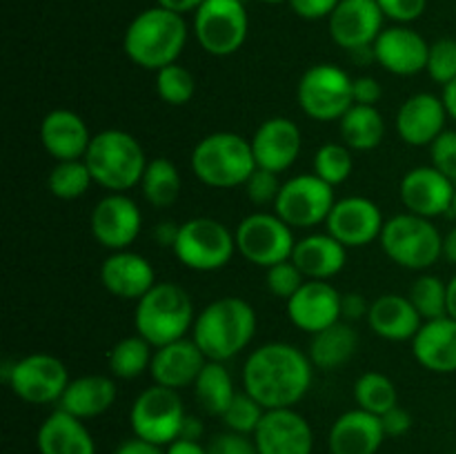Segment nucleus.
<instances>
[{"label": "nucleus", "mask_w": 456, "mask_h": 454, "mask_svg": "<svg viewBox=\"0 0 456 454\" xmlns=\"http://www.w3.org/2000/svg\"><path fill=\"white\" fill-rule=\"evenodd\" d=\"M314 381V363L297 345L272 341L256 347L243 365V387L265 409L294 408Z\"/></svg>", "instance_id": "1"}, {"label": "nucleus", "mask_w": 456, "mask_h": 454, "mask_svg": "<svg viewBox=\"0 0 456 454\" xmlns=\"http://www.w3.org/2000/svg\"><path fill=\"white\" fill-rule=\"evenodd\" d=\"M256 325V312L245 298L223 296L196 314L191 338L208 361L225 363L252 343Z\"/></svg>", "instance_id": "2"}, {"label": "nucleus", "mask_w": 456, "mask_h": 454, "mask_svg": "<svg viewBox=\"0 0 456 454\" xmlns=\"http://www.w3.org/2000/svg\"><path fill=\"white\" fill-rule=\"evenodd\" d=\"M185 43L187 25L181 13L156 4L129 22L123 49L134 65L147 71H159L172 62H178Z\"/></svg>", "instance_id": "3"}, {"label": "nucleus", "mask_w": 456, "mask_h": 454, "mask_svg": "<svg viewBox=\"0 0 456 454\" xmlns=\"http://www.w3.org/2000/svg\"><path fill=\"white\" fill-rule=\"evenodd\" d=\"M85 163L96 185L107 191L125 194L132 187L141 185L150 160L141 142L129 132L102 129L94 134L87 154H85Z\"/></svg>", "instance_id": "4"}, {"label": "nucleus", "mask_w": 456, "mask_h": 454, "mask_svg": "<svg viewBox=\"0 0 456 454\" xmlns=\"http://www.w3.org/2000/svg\"><path fill=\"white\" fill-rule=\"evenodd\" d=\"M190 165L203 185L232 190L248 182L256 169V158L248 138L234 132H214L196 142Z\"/></svg>", "instance_id": "5"}, {"label": "nucleus", "mask_w": 456, "mask_h": 454, "mask_svg": "<svg viewBox=\"0 0 456 454\" xmlns=\"http://www.w3.org/2000/svg\"><path fill=\"white\" fill-rule=\"evenodd\" d=\"M194 303L191 296L176 283L160 280L134 310V328L154 347L181 341L194 328Z\"/></svg>", "instance_id": "6"}, {"label": "nucleus", "mask_w": 456, "mask_h": 454, "mask_svg": "<svg viewBox=\"0 0 456 454\" xmlns=\"http://www.w3.org/2000/svg\"><path fill=\"white\" fill-rule=\"evenodd\" d=\"M379 240L392 263L412 272L428 270L444 256V236L432 218L410 212L386 221Z\"/></svg>", "instance_id": "7"}, {"label": "nucleus", "mask_w": 456, "mask_h": 454, "mask_svg": "<svg viewBox=\"0 0 456 454\" xmlns=\"http://www.w3.org/2000/svg\"><path fill=\"white\" fill-rule=\"evenodd\" d=\"M172 252L187 270L216 272L223 270L239 249L234 234L225 223L209 216H196L181 223Z\"/></svg>", "instance_id": "8"}, {"label": "nucleus", "mask_w": 456, "mask_h": 454, "mask_svg": "<svg viewBox=\"0 0 456 454\" xmlns=\"http://www.w3.org/2000/svg\"><path fill=\"white\" fill-rule=\"evenodd\" d=\"M352 83L354 78H350L346 69L332 65V62L312 65L298 80V107L303 109V114L321 120V123L341 120V116L354 105Z\"/></svg>", "instance_id": "9"}, {"label": "nucleus", "mask_w": 456, "mask_h": 454, "mask_svg": "<svg viewBox=\"0 0 456 454\" xmlns=\"http://www.w3.org/2000/svg\"><path fill=\"white\" fill-rule=\"evenodd\" d=\"M185 417V405L178 390L163 387L159 383L145 387L129 409L134 436L160 445V448H167L181 436Z\"/></svg>", "instance_id": "10"}, {"label": "nucleus", "mask_w": 456, "mask_h": 454, "mask_svg": "<svg viewBox=\"0 0 456 454\" xmlns=\"http://www.w3.org/2000/svg\"><path fill=\"white\" fill-rule=\"evenodd\" d=\"M3 377L13 394L31 405L58 403L71 381L65 363L47 352H34L4 365Z\"/></svg>", "instance_id": "11"}, {"label": "nucleus", "mask_w": 456, "mask_h": 454, "mask_svg": "<svg viewBox=\"0 0 456 454\" xmlns=\"http://www.w3.org/2000/svg\"><path fill=\"white\" fill-rule=\"evenodd\" d=\"M249 18L243 0H205L194 12V34L209 56H232L248 40Z\"/></svg>", "instance_id": "12"}, {"label": "nucleus", "mask_w": 456, "mask_h": 454, "mask_svg": "<svg viewBox=\"0 0 456 454\" xmlns=\"http://www.w3.org/2000/svg\"><path fill=\"white\" fill-rule=\"evenodd\" d=\"M236 249L245 261L258 267H272L292 258L294 231L279 214L254 212L245 216L234 230Z\"/></svg>", "instance_id": "13"}, {"label": "nucleus", "mask_w": 456, "mask_h": 454, "mask_svg": "<svg viewBox=\"0 0 456 454\" xmlns=\"http://www.w3.org/2000/svg\"><path fill=\"white\" fill-rule=\"evenodd\" d=\"M337 196L334 187L321 181L314 172L288 178L279 191L274 212L289 227H316L328 221Z\"/></svg>", "instance_id": "14"}, {"label": "nucleus", "mask_w": 456, "mask_h": 454, "mask_svg": "<svg viewBox=\"0 0 456 454\" xmlns=\"http://www.w3.org/2000/svg\"><path fill=\"white\" fill-rule=\"evenodd\" d=\"M89 227L94 239L110 252L129 249L142 230L141 207L127 194L110 191L94 205Z\"/></svg>", "instance_id": "15"}, {"label": "nucleus", "mask_w": 456, "mask_h": 454, "mask_svg": "<svg viewBox=\"0 0 456 454\" xmlns=\"http://www.w3.org/2000/svg\"><path fill=\"white\" fill-rule=\"evenodd\" d=\"M383 218L381 207L365 196H346L334 203L325 227L346 247H365L381 239Z\"/></svg>", "instance_id": "16"}, {"label": "nucleus", "mask_w": 456, "mask_h": 454, "mask_svg": "<svg viewBox=\"0 0 456 454\" xmlns=\"http://www.w3.org/2000/svg\"><path fill=\"white\" fill-rule=\"evenodd\" d=\"M254 443L258 454H312L314 432L294 408L265 409L254 432Z\"/></svg>", "instance_id": "17"}, {"label": "nucleus", "mask_w": 456, "mask_h": 454, "mask_svg": "<svg viewBox=\"0 0 456 454\" xmlns=\"http://www.w3.org/2000/svg\"><path fill=\"white\" fill-rule=\"evenodd\" d=\"M381 7L377 0H341L328 18L330 36L346 52L372 47L383 31Z\"/></svg>", "instance_id": "18"}, {"label": "nucleus", "mask_w": 456, "mask_h": 454, "mask_svg": "<svg viewBox=\"0 0 456 454\" xmlns=\"http://www.w3.org/2000/svg\"><path fill=\"white\" fill-rule=\"evenodd\" d=\"M454 191L456 182L432 165H421V167L405 172L399 185L401 203L405 205V209L423 218H436L441 214H448L452 207Z\"/></svg>", "instance_id": "19"}, {"label": "nucleus", "mask_w": 456, "mask_h": 454, "mask_svg": "<svg viewBox=\"0 0 456 454\" xmlns=\"http://www.w3.org/2000/svg\"><path fill=\"white\" fill-rule=\"evenodd\" d=\"M249 142H252L256 167L283 174L301 156L303 134L294 120L285 118V116H274L258 125Z\"/></svg>", "instance_id": "20"}, {"label": "nucleus", "mask_w": 456, "mask_h": 454, "mask_svg": "<svg viewBox=\"0 0 456 454\" xmlns=\"http://www.w3.org/2000/svg\"><path fill=\"white\" fill-rule=\"evenodd\" d=\"M374 61L395 76H417L426 71L430 45L408 25H392L374 40Z\"/></svg>", "instance_id": "21"}, {"label": "nucleus", "mask_w": 456, "mask_h": 454, "mask_svg": "<svg viewBox=\"0 0 456 454\" xmlns=\"http://www.w3.org/2000/svg\"><path fill=\"white\" fill-rule=\"evenodd\" d=\"M341 296L330 280H305L288 303V316L298 329L316 334L341 320Z\"/></svg>", "instance_id": "22"}, {"label": "nucleus", "mask_w": 456, "mask_h": 454, "mask_svg": "<svg viewBox=\"0 0 456 454\" xmlns=\"http://www.w3.org/2000/svg\"><path fill=\"white\" fill-rule=\"evenodd\" d=\"M444 98L435 93H414L396 111V134L410 147H430L445 132Z\"/></svg>", "instance_id": "23"}, {"label": "nucleus", "mask_w": 456, "mask_h": 454, "mask_svg": "<svg viewBox=\"0 0 456 454\" xmlns=\"http://www.w3.org/2000/svg\"><path fill=\"white\" fill-rule=\"evenodd\" d=\"M101 283L116 298L141 301L159 280H156L154 265L145 256L132 249H120V252H111L102 261Z\"/></svg>", "instance_id": "24"}, {"label": "nucleus", "mask_w": 456, "mask_h": 454, "mask_svg": "<svg viewBox=\"0 0 456 454\" xmlns=\"http://www.w3.org/2000/svg\"><path fill=\"white\" fill-rule=\"evenodd\" d=\"M208 356L200 352L194 338H181V341L167 343L154 350L151 356L150 374L154 383L172 390L194 385L199 374L203 372Z\"/></svg>", "instance_id": "25"}, {"label": "nucleus", "mask_w": 456, "mask_h": 454, "mask_svg": "<svg viewBox=\"0 0 456 454\" xmlns=\"http://www.w3.org/2000/svg\"><path fill=\"white\" fill-rule=\"evenodd\" d=\"M386 441L381 417L354 408L332 423L328 434L330 454H377Z\"/></svg>", "instance_id": "26"}, {"label": "nucleus", "mask_w": 456, "mask_h": 454, "mask_svg": "<svg viewBox=\"0 0 456 454\" xmlns=\"http://www.w3.org/2000/svg\"><path fill=\"white\" fill-rule=\"evenodd\" d=\"M92 138L83 116L71 109H52L40 123V142L56 163L83 160Z\"/></svg>", "instance_id": "27"}, {"label": "nucleus", "mask_w": 456, "mask_h": 454, "mask_svg": "<svg viewBox=\"0 0 456 454\" xmlns=\"http://www.w3.org/2000/svg\"><path fill=\"white\" fill-rule=\"evenodd\" d=\"M368 325L379 338L392 343L412 341L421 329L423 319L408 296L401 294H381L370 303Z\"/></svg>", "instance_id": "28"}, {"label": "nucleus", "mask_w": 456, "mask_h": 454, "mask_svg": "<svg viewBox=\"0 0 456 454\" xmlns=\"http://www.w3.org/2000/svg\"><path fill=\"white\" fill-rule=\"evenodd\" d=\"M40 454H96V441L83 418L53 409L36 432Z\"/></svg>", "instance_id": "29"}, {"label": "nucleus", "mask_w": 456, "mask_h": 454, "mask_svg": "<svg viewBox=\"0 0 456 454\" xmlns=\"http://www.w3.org/2000/svg\"><path fill=\"white\" fill-rule=\"evenodd\" d=\"M412 352L419 365L430 372H456V320L452 316L423 320L421 329L412 338Z\"/></svg>", "instance_id": "30"}, {"label": "nucleus", "mask_w": 456, "mask_h": 454, "mask_svg": "<svg viewBox=\"0 0 456 454\" xmlns=\"http://www.w3.org/2000/svg\"><path fill=\"white\" fill-rule=\"evenodd\" d=\"M292 261L307 280H330L341 274L347 263V247L338 243L330 231L307 234L297 240Z\"/></svg>", "instance_id": "31"}, {"label": "nucleus", "mask_w": 456, "mask_h": 454, "mask_svg": "<svg viewBox=\"0 0 456 454\" xmlns=\"http://www.w3.org/2000/svg\"><path fill=\"white\" fill-rule=\"evenodd\" d=\"M116 396H118V387L114 378L105 374H85V377L71 378L65 394L58 401V408L87 421V418L105 414L116 403Z\"/></svg>", "instance_id": "32"}, {"label": "nucleus", "mask_w": 456, "mask_h": 454, "mask_svg": "<svg viewBox=\"0 0 456 454\" xmlns=\"http://www.w3.org/2000/svg\"><path fill=\"white\" fill-rule=\"evenodd\" d=\"M356 347H359L356 329L347 320H338V323L312 334L310 354L307 356L314 363V368L328 369L330 372V369L346 365L354 356Z\"/></svg>", "instance_id": "33"}, {"label": "nucleus", "mask_w": 456, "mask_h": 454, "mask_svg": "<svg viewBox=\"0 0 456 454\" xmlns=\"http://www.w3.org/2000/svg\"><path fill=\"white\" fill-rule=\"evenodd\" d=\"M338 132L352 151H370L386 138V120L377 107L354 102L338 120Z\"/></svg>", "instance_id": "34"}, {"label": "nucleus", "mask_w": 456, "mask_h": 454, "mask_svg": "<svg viewBox=\"0 0 456 454\" xmlns=\"http://www.w3.org/2000/svg\"><path fill=\"white\" fill-rule=\"evenodd\" d=\"M191 387H194L196 401H199L200 408L212 414V417H223L225 409L230 408L232 399L236 396L230 369L221 361H208L203 372L199 374Z\"/></svg>", "instance_id": "35"}, {"label": "nucleus", "mask_w": 456, "mask_h": 454, "mask_svg": "<svg viewBox=\"0 0 456 454\" xmlns=\"http://www.w3.org/2000/svg\"><path fill=\"white\" fill-rule=\"evenodd\" d=\"M181 174L178 167L169 158H154L147 163L145 174H142L141 190L147 203L156 209L172 207L181 196Z\"/></svg>", "instance_id": "36"}, {"label": "nucleus", "mask_w": 456, "mask_h": 454, "mask_svg": "<svg viewBox=\"0 0 456 454\" xmlns=\"http://www.w3.org/2000/svg\"><path fill=\"white\" fill-rule=\"evenodd\" d=\"M154 350L156 347L151 343H147L141 334L120 338L110 352L111 374L116 378H125V381L138 378L145 369H150Z\"/></svg>", "instance_id": "37"}, {"label": "nucleus", "mask_w": 456, "mask_h": 454, "mask_svg": "<svg viewBox=\"0 0 456 454\" xmlns=\"http://www.w3.org/2000/svg\"><path fill=\"white\" fill-rule=\"evenodd\" d=\"M354 401L356 408L383 417L399 405V394L390 377L381 372H365L354 383Z\"/></svg>", "instance_id": "38"}, {"label": "nucleus", "mask_w": 456, "mask_h": 454, "mask_svg": "<svg viewBox=\"0 0 456 454\" xmlns=\"http://www.w3.org/2000/svg\"><path fill=\"white\" fill-rule=\"evenodd\" d=\"M94 182L92 172L83 160H61L52 167L47 176V190L61 200H76L85 196Z\"/></svg>", "instance_id": "39"}, {"label": "nucleus", "mask_w": 456, "mask_h": 454, "mask_svg": "<svg viewBox=\"0 0 456 454\" xmlns=\"http://www.w3.org/2000/svg\"><path fill=\"white\" fill-rule=\"evenodd\" d=\"M312 172L328 185H343L354 172V156L346 142H325L316 150Z\"/></svg>", "instance_id": "40"}, {"label": "nucleus", "mask_w": 456, "mask_h": 454, "mask_svg": "<svg viewBox=\"0 0 456 454\" xmlns=\"http://www.w3.org/2000/svg\"><path fill=\"white\" fill-rule=\"evenodd\" d=\"M408 298L423 320L448 316V283L435 274H421L410 288Z\"/></svg>", "instance_id": "41"}, {"label": "nucleus", "mask_w": 456, "mask_h": 454, "mask_svg": "<svg viewBox=\"0 0 456 454\" xmlns=\"http://www.w3.org/2000/svg\"><path fill=\"white\" fill-rule=\"evenodd\" d=\"M156 93L172 107H183L194 98L196 78L187 67L172 62L156 71Z\"/></svg>", "instance_id": "42"}, {"label": "nucleus", "mask_w": 456, "mask_h": 454, "mask_svg": "<svg viewBox=\"0 0 456 454\" xmlns=\"http://www.w3.org/2000/svg\"><path fill=\"white\" fill-rule=\"evenodd\" d=\"M263 414H265V408L258 403L254 396H249L248 392H236V396L232 399L230 408L223 414V423H225L227 430L239 432V434L254 436L258 423H261Z\"/></svg>", "instance_id": "43"}, {"label": "nucleus", "mask_w": 456, "mask_h": 454, "mask_svg": "<svg viewBox=\"0 0 456 454\" xmlns=\"http://www.w3.org/2000/svg\"><path fill=\"white\" fill-rule=\"evenodd\" d=\"M428 76L435 83L448 85L456 78V40L439 38L430 45V56H428Z\"/></svg>", "instance_id": "44"}, {"label": "nucleus", "mask_w": 456, "mask_h": 454, "mask_svg": "<svg viewBox=\"0 0 456 454\" xmlns=\"http://www.w3.org/2000/svg\"><path fill=\"white\" fill-rule=\"evenodd\" d=\"M305 276L298 270L297 263L289 258V261L276 263V265L267 267L265 270V285L276 298H283V301H289L294 294L301 289V285L305 283Z\"/></svg>", "instance_id": "45"}, {"label": "nucleus", "mask_w": 456, "mask_h": 454, "mask_svg": "<svg viewBox=\"0 0 456 454\" xmlns=\"http://www.w3.org/2000/svg\"><path fill=\"white\" fill-rule=\"evenodd\" d=\"M243 187H245V194H248V199L252 200L254 205H258V207H267V205H272V207H274L283 182L279 181V174L270 172V169L256 167Z\"/></svg>", "instance_id": "46"}, {"label": "nucleus", "mask_w": 456, "mask_h": 454, "mask_svg": "<svg viewBox=\"0 0 456 454\" xmlns=\"http://www.w3.org/2000/svg\"><path fill=\"white\" fill-rule=\"evenodd\" d=\"M432 167L456 182V132L445 129L439 138L430 145Z\"/></svg>", "instance_id": "47"}, {"label": "nucleus", "mask_w": 456, "mask_h": 454, "mask_svg": "<svg viewBox=\"0 0 456 454\" xmlns=\"http://www.w3.org/2000/svg\"><path fill=\"white\" fill-rule=\"evenodd\" d=\"M208 454H258L254 436L239 432H221L208 443Z\"/></svg>", "instance_id": "48"}, {"label": "nucleus", "mask_w": 456, "mask_h": 454, "mask_svg": "<svg viewBox=\"0 0 456 454\" xmlns=\"http://www.w3.org/2000/svg\"><path fill=\"white\" fill-rule=\"evenodd\" d=\"M383 16L395 20L396 25H408L423 16L428 7V0H377Z\"/></svg>", "instance_id": "49"}, {"label": "nucleus", "mask_w": 456, "mask_h": 454, "mask_svg": "<svg viewBox=\"0 0 456 454\" xmlns=\"http://www.w3.org/2000/svg\"><path fill=\"white\" fill-rule=\"evenodd\" d=\"M338 3L341 0H289V7L297 16L305 18V20H321V18L332 16Z\"/></svg>", "instance_id": "50"}, {"label": "nucleus", "mask_w": 456, "mask_h": 454, "mask_svg": "<svg viewBox=\"0 0 456 454\" xmlns=\"http://www.w3.org/2000/svg\"><path fill=\"white\" fill-rule=\"evenodd\" d=\"M352 93H354L356 105L377 107V102L383 96V89L374 76H356L354 83H352Z\"/></svg>", "instance_id": "51"}, {"label": "nucleus", "mask_w": 456, "mask_h": 454, "mask_svg": "<svg viewBox=\"0 0 456 454\" xmlns=\"http://www.w3.org/2000/svg\"><path fill=\"white\" fill-rule=\"evenodd\" d=\"M370 303L363 294L359 292H347L341 296V320L354 323V320L368 319Z\"/></svg>", "instance_id": "52"}, {"label": "nucleus", "mask_w": 456, "mask_h": 454, "mask_svg": "<svg viewBox=\"0 0 456 454\" xmlns=\"http://www.w3.org/2000/svg\"><path fill=\"white\" fill-rule=\"evenodd\" d=\"M381 423H383V430H386V436L396 439V436L408 434L410 427H412V417H410L408 409L396 405V408H392L390 412L383 414Z\"/></svg>", "instance_id": "53"}, {"label": "nucleus", "mask_w": 456, "mask_h": 454, "mask_svg": "<svg viewBox=\"0 0 456 454\" xmlns=\"http://www.w3.org/2000/svg\"><path fill=\"white\" fill-rule=\"evenodd\" d=\"M178 230H181L178 223H172V221L156 223L154 231H151V239H154L156 245H160V247L174 249V245H176V239H178Z\"/></svg>", "instance_id": "54"}, {"label": "nucleus", "mask_w": 456, "mask_h": 454, "mask_svg": "<svg viewBox=\"0 0 456 454\" xmlns=\"http://www.w3.org/2000/svg\"><path fill=\"white\" fill-rule=\"evenodd\" d=\"M114 454H165V450L160 448V445L150 443V441L134 436V439L123 441V443L116 448Z\"/></svg>", "instance_id": "55"}, {"label": "nucleus", "mask_w": 456, "mask_h": 454, "mask_svg": "<svg viewBox=\"0 0 456 454\" xmlns=\"http://www.w3.org/2000/svg\"><path fill=\"white\" fill-rule=\"evenodd\" d=\"M165 454H208V445H200L199 441L176 439L167 445Z\"/></svg>", "instance_id": "56"}, {"label": "nucleus", "mask_w": 456, "mask_h": 454, "mask_svg": "<svg viewBox=\"0 0 456 454\" xmlns=\"http://www.w3.org/2000/svg\"><path fill=\"white\" fill-rule=\"evenodd\" d=\"M205 427H203V421L196 417H191V414H187L185 421H183V427H181V436L178 439H185V441H200V436H203Z\"/></svg>", "instance_id": "57"}, {"label": "nucleus", "mask_w": 456, "mask_h": 454, "mask_svg": "<svg viewBox=\"0 0 456 454\" xmlns=\"http://www.w3.org/2000/svg\"><path fill=\"white\" fill-rule=\"evenodd\" d=\"M205 0H156V4H160V7L169 9V12L174 13H190V12H196V9L203 4Z\"/></svg>", "instance_id": "58"}, {"label": "nucleus", "mask_w": 456, "mask_h": 454, "mask_svg": "<svg viewBox=\"0 0 456 454\" xmlns=\"http://www.w3.org/2000/svg\"><path fill=\"white\" fill-rule=\"evenodd\" d=\"M441 98H444L445 111H448L450 118L456 120V78L452 80V83L445 85L444 93H441Z\"/></svg>", "instance_id": "59"}, {"label": "nucleus", "mask_w": 456, "mask_h": 454, "mask_svg": "<svg viewBox=\"0 0 456 454\" xmlns=\"http://www.w3.org/2000/svg\"><path fill=\"white\" fill-rule=\"evenodd\" d=\"M444 258L456 265V227L444 236Z\"/></svg>", "instance_id": "60"}, {"label": "nucleus", "mask_w": 456, "mask_h": 454, "mask_svg": "<svg viewBox=\"0 0 456 454\" xmlns=\"http://www.w3.org/2000/svg\"><path fill=\"white\" fill-rule=\"evenodd\" d=\"M448 316L456 320V276L448 280Z\"/></svg>", "instance_id": "61"}, {"label": "nucleus", "mask_w": 456, "mask_h": 454, "mask_svg": "<svg viewBox=\"0 0 456 454\" xmlns=\"http://www.w3.org/2000/svg\"><path fill=\"white\" fill-rule=\"evenodd\" d=\"M265 4H281V3H289V0H261Z\"/></svg>", "instance_id": "62"}, {"label": "nucleus", "mask_w": 456, "mask_h": 454, "mask_svg": "<svg viewBox=\"0 0 456 454\" xmlns=\"http://www.w3.org/2000/svg\"><path fill=\"white\" fill-rule=\"evenodd\" d=\"M450 214L456 218V191H454V199H452V207H450Z\"/></svg>", "instance_id": "63"}, {"label": "nucleus", "mask_w": 456, "mask_h": 454, "mask_svg": "<svg viewBox=\"0 0 456 454\" xmlns=\"http://www.w3.org/2000/svg\"><path fill=\"white\" fill-rule=\"evenodd\" d=\"M454 454H456V450H454Z\"/></svg>", "instance_id": "64"}]
</instances>
